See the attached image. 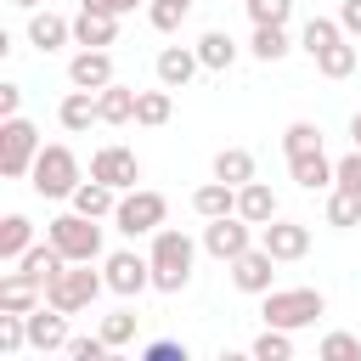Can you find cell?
<instances>
[{"label":"cell","mask_w":361,"mask_h":361,"mask_svg":"<svg viewBox=\"0 0 361 361\" xmlns=\"http://www.w3.org/2000/svg\"><path fill=\"white\" fill-rule=\"evenodd\" d=\"M248 51L259 56V62H282L293 45H288V34L282 28H254V39H248Z\"/></svg>","instance_id":"35"},{"label":"cell","mask_w":361,"mask_h":361,"mask_svg":"<svg viewBox=\"0 0 361 361\" xmlns=\"http://www.w3.org/2000/svg\"><path fill=\"white\" fill-rule=\"evenodd\" d=\"M169 113H175V96L169 90H141L135 96V124L158 130V124H169Z\"/></svg>","instance_id":"29"},{"label":"cell","mask_w":361,"mask_h":361,"mask_svg":"<svg viewBox=\"0 0 361 361\" xmlns=\"http://www.w3.org/2000/svg\"><path fill=\"white\" fill-rule=\"evenodd\" d=\"M11 6H17V11H39V0H11Z\"/></svg>","instance_id":"48"},{"label":"cell","mask_w":361,"mask_h":361,"mask_svg":"<svg viewBox=\"0 0 361 361\" xmlns=\"http://www.w3.org/2000/svg\"><path fill=\"white\" fill-rule=\"evenodd\" d=\"M28 344V316H11V310H0V350L6 355H17Z\"/></svg>","instance_id":"40"},{"label":"cell","mask_w":361,"mask_h":361,"mask_svg":"<svg viewBox=\"0 0 361 361\" xmlns=\"http://www.w3.org/2000/svg\"><path fill=\"white\" fill-rule=\"evenodd\" d=\"M214 180H226V186L243 192V186L254 180V152H248V147H220V152H214Z\"/></svg>","instance_id":"23"},{"label":"cell","mask_w":361,"mask_h":361,"mask_svg":"<svg viewBox=\"0 0 361 361\" xmlns=\"http://www.w3.org/2000/svg\"><path fill=\"white\" fill-rule=\"evenodd\" d=\"M327 226H361V197L344 192V186H333V197H327Z\"/></svg>","instance_id":"37"},{"label":"cell","mask_w":361,"mask_h":361,"mask_svg":"<svg viewBox=\"0 0 361 361\" xmlns=\"http://www.w3.org/2000/svg\"><path fill=\"white\" fill-rule=\"evenodd\" d=\"M338 28L344 34H361V0H344L338 6Z\"/></svg>","instance_id":"44"},{"label":"cell","mask_w":361,"mask_h":361,"mask_svg":"<svg viewBox=\"0 0 361 361\" xmlns=\"http://www.w3.org/2000/svg\"><path fill=\"white\" fill-rule=\"evenodd\" d=\"M192 51H197V62H203V68H214V73H226V68L237 62V39H231L226 28H209Z\"/></svg>","instance_id":"25"},{"label":"cell","mask_w":361,"mask_h":361,"mask_svg":"<svg viewBox=\"0 0 361 361\" xmlns=\"http://www.w3.org/2000/svg\"><path fill=\"white\" fill-rule=\"evenodd\" d=\"M333 186H344V192H355V197H361V147H350V152L338 158V175H333Z\"/></svg>","instance_id":"41"},{"label":"cell","mask_w":361,"mask_h":361,"mask_svg":"<svg viewBox=\"0 0 361 361\" xmlns=\"http://www.w3.org/2000/svg\"><path fill=\"white\" fill-rule=\"evenodd\" d=\"M259 248L282 265V259H305L310 254V226H299V220H271V226H259Z\"/></svg>","instance_id":"11"},{"label":"cell","mask_w":361,"mask_h":361,"mask_svg":"<svg viewBox=\"0 0 361 361\" xmlns=\"http://www.w3.org/2000/svg\"><path fill=\"white\" fill-rule=\"evenodd\" d=\"M338 39H344V28H338L333 17H310V23H305V34H299V45H305L310 56H322V51H327V45H338Z\"/></svg>","instance_id":"30"},{"label":"cell","mask_w":361,"mask_h":361,"mask_svg":"<svg viewBox=\"0 0 361 361\" xmlns=\"http://www.w3.org/2000/svg\"><path fill=\"white\" fill-rule=\"evenodd\" d=\"M56 118H62V130H73V135H85L90 124H102L96 90H68V96H62V107H56Z\"/></svg>","instance_id":"20"},{"label":"cell","mask_w":361,"mask_h":361,"mask_svg":"<svg viewBox=\"0 0 361 361\" xmlns=\"http://www.w3.org/2000/svg\"><path fill=\"white\" fill-rule=\"evenodd\" d=\"M85 11H113V17H124V11H135L141 0H79Z\"/></svg>","instance_id":"45"},{"label":"cell","mask_w":361,"mask_h":361,"mask_svg":"<svg viewBox=\"0 0 361 361\" xmlns=\"http://www.w3.org/2000/svg\"><path fill=\"white\" fill-rule=\"evenodd\" d=\"M243 6H248L254 28H282V23H288V11H293V0H243Z\"/></svg>","instance_id":"39"},{"label":"cell","mask_w":361,"mask_h":361,"mask_svg":"<svg viewBox=\"0 0 361 361\" xmlns=\"http://www.w3.org/2000/svg\"><path fill=\"white\" fill-rule=\"evenodd\" d=\"M28 180H34V192H39V197H73L85 175H79V158H73V147L51 141V147H39V158H34Z\"/></svg>","instance_id":"3"},{"label":"cell","mask_w":361,"mask_h":361,"mask_svg":"<svg viewBox=\"0 0 361 361\" xmlns=\"http://www.w3.org/2000/svg\"><path fill=\"white\" fill-rule=\"evenodd\" d=\"M102 276H107V288H113L118 299H135L141 288H152V259H141V254H130V248H118V254H107V265H102Z\"/></svg>","instance_id":"10"},{"label":"cell","mask_w":361,"mask_h":361,"mask_svg":"<svg viewBox=\"0 0 361 361\" xmlns=\"http://www.w3.org/2000/svg\"><path fill=\"white\" fill-rule=\"evenodd\" d=\"M141 361H192V355H186L180 338H152V344L141 350Z\"/></svg>","instance_id":"42"},{"label":"cell","mask_w":361,"mask_h":361,"mask_svg":"<svg viewBox=\"0 0 361 361\" xmlns=\"http://www.w3.org/2000/svg\"><path fill=\"white\" fill-rule=\"evenodd\" d=\"M322 310H327L322 288H271V293H265V305H259L265 327H282V333H299V327H310Z\"/></svg>","instance_id":"2"},{"label":"cell","mask_w":361,"mask_h":361,"mask_svg":"<svg viewBox=\"0 0 361 361\" xmlns=\"http://www.w3.org/2000/svg\"><path fill=\"white\" fill-rule=\"evenodd\" d=\"M34 158H39V130L28 118H6L0 124V175L6 180H23L34 169Z\"/></svg>","instance_id":"7"},{"label":"cell","mask_w":361,"mask_h":361,"mask_svg":"<svg viewBox=\"0 0 361 361\" xmlns=\"http://www.w3.org/2000/svg\"><path fill=\"white\" fill-rule=\"evenodd\" d=\"M186 6H197V0H186Z\"/></svg>","instance_id":"49"},{"label":"cell","mask_w":361,"mask_h":361,"mask_svg":"<svg viewBox=\"0 0 361 361\" xmlns=\"http://www.w3.org/2000/svg\"><path fill=\"white\" fill-rule=\"evenodd\" d=\"M23 118V85H0V124Z\"/></svg>","instance_id":"43"},{"label":"cell","mask_w":361,"mask_h":361,"mask_svg":"<svg viewBox=\"0 0 361 361\" xmlns=\"http://www.w3.org/2000/svg\"><path fill=\"white\" fill-rule=\"evenodd\" d=\"M254 361H293V333L265 327V333L254 338Z\"/></svg>","instance_id":"33"},{"label":"cell","mask_w":361,"mask_h":361,"mask_svg":"<svg viewBox=\"0 0 361 361\" xmlns=\"http://www.w3.org/2000/svg\"><path fill=\"white\" fill-rule=\"evenodd\" d=\"M34 248V226H28V214H6L0 220V259H23Z\"/></svg>","instance_id":"28"},{"label":"cell","mask_w":361,"mask_h":361,"mask_svg":"<svg viewBox=\"0 0 361 361\" xmlns=\"http://www.w3.org/2000/svg\"><path fill=\"white\" fill-rule=\"evenodd\" d=\"M45 237L62 248L68 265H96V259H102V226L85 220V214H56V220H45Z\"/></svg>","instance_id":"4"},{"label":"cell","mask_w":361,"mask_h":361,"mask_svg":"<svg viewBox=\"0 0 361 361\" xmlns=\"http://www.w3.org/2000/svg\"><path fill=\"white\" fill-rule=\"evenodd\" d=\"M203 248L220 259V265H231V259H243L248 248H254V226L243 220V214H226V220H209L203 226Z\"/></svg>","instance_id":"9"},{"label":"cell","mask_w":361,"mask_h":361,"mask_svg":"<svg viewBox=\"0 0 361 361\" xmlns=\"http://www.w3.org/2000/svg\"><path fill=\"white\" fill-rule=\"evenodd\" d=\"M350 141H355V147H361V113H355V118H350Z\"/></svg>","instance_id":"47"},{"label":"cell","mask_w":361,"mask_h":361,"mask_svg":"<svg viewBox=\"0 0 361 361\" xmlns=\"http://www.w3.org/2000/svg\"><path fill=\"white\" fill-rule=\"evenodd\" d=\"M316 361H361V338H355V333H344V327H333V333L322 338Z\"/></svg>","instance_id":"34"},{"label":"cell","mask_w":361,"mask_h":361,"mask_svg":"<svg viewBox=\"0 0 361 361\" xmlns=\"http://www.w3.org/2000/svg\"><path fill=\"white\" fill-rule=\"evenodd\" d=\"M164 214H169L164 192H152V186H135V192H124V197H118V209H113V226H118L124 237H152V231H164Z\"/></svg>","instance_id":"6"},{"label":"cell","mask_w":361,"mask_h":361,"mask_svg":"<svg viewBox=\"0 0 361 361\" xmlns=\"http://www.w3.org/2000/svg\"><path fill=\"white\" fill-rule=\"evenodd\" d=\"M68 203H73V214L102 220V214H113V209H118V192H113V186H102V180H79V192H73Z\"/></svg>","instance_id":"24"},{"label":"cell","mask_w":361,"mask_h":361,"mask_svg":"<svg viewBox=\"0 0 361 361\" xmlns=\"http://www.w3.org/2000/svg\"><path fill=\"white\" fill-rule=\"evenodd\" d=\"M186 11H192L186 0H152V6H147V23H152L158 34H175V28L186 23Z\"/></svg>","instance_id":"38"},{"label":"cell","mask_w":361,"mask_h":361,"mask_svg":"<svg viewBox=\"0 0 361 361\" xmlns=\"http://www.w3.org/2000/svg\"><path fill=\"white\" fill-rule=\"evenodd\" d=\"M316 68H322L327 79H350V73H355V45H350V39H338V45H327V51L316 56Z\"/></svg>","instance_id":"31"},{"label":"cell","mask_w":361,"mask_h":361,"mask_svg":"<svg viewBox=\"0 0 361 361\" xmlns=\"http://www.w3.org/2000/svg\"><path fill=\"white\" fill-rule=\"evenodd\" d=\"M135 322H141L135 310H113V316H102V327H96V333H102L113 350H124V344L135 338Z\"/></svg>","instance_id":"36"},{"label":"cell","mask_w":361,"mask_h":361,"mask_svg":"<svg viewBox=\"0 0 361 361\" xmlns=\"http://www.w3.org/2000/svg\"><path fill=\"white\" fill-rule=\"evenodd\" d=\"M45 305V288L28 276V271H11V276H0V310H11V316H28V310H39Z\"/></svg>","instance_id":"16"},{"label":"cell","mask_w":361,"mask_h":361,"mask_svg":"<svg viewBox=\"0 0 361 361\" xmlns=\"http://www.w3.org/2000/svg\"><path fill=\"white\" fill-rule=\"evenodd\" d=\"M73 39V23L68 17H56V11H34L28 17V45L34 51H62Z\"/></svg>","instance_id":"19"},{"label":"cell","mask_w":361,"mask_h":361,"mask_svg":"<svg viewBox=\"0 0 361 361\" xmlns=\"http://www.w3.org/2000/svg\"><path fill=\"white\" fill-rule=\"evenodd\" d=\"M197 68H203V62H197L192 45H164V51H158V85H164V90H186Z\"/></svg>","instance_id":"15"},{"label":"cell","mask_w":361,"mask_h":361,"mask_svg":"<svg viewBox=\"0 0 361 361\" xmlns=\"http://www.w3.org/2000/svg\"><path fill=\"white\" fill-rule=\"evenodd\" d=\"M102 288H107V276H96L90 265H62V271L51 276V288H45V305L62 310V316H79V310L96 305Z\"/></svg>","instance_id":"5"},{"label":"cell","mask_w":361,"mask_h":361,"mask_svg":"<svg viewBox=\"0 0 361 361\" xmlns=\"http://www.w3.org/2000/svg\"><path fill=\"white\" fill-rule=\"evenodd\" d=\"M68 316L62 310H51V305H39V310H28V344L34 350H68Z\"/></svg>","instance_id":"17"},{"label":"cell","mask_w":361,"mask_h":361,"mask_svg":"<svg viewBox=\"0 0 361 361\" xmlns=\"http://www.w3.org/2000/svg\"><path fill=\"white\" fill-rule=\"evenodd\" d=\"M192 209H197L203 220H226V214H237V186H226V180H203V186L192 192Z\"/></svg>","instance_id":"21"},{"label":"cell","mask_w":361,"mask_h":361,"mask_svg":"<svg viewBox=\"0 0 361 361\" xmlns=\"http://www.w3.org/2000/svg\"><path fill=\"white\" fill-rule=\"evenodd\" d=\"M135 96L141 90H130V85H107V90H96V107H102V124H130L135 118Z\"/></svg>","instance_id":"26"},{"label":"cell","mask_w":361,"mask_h":361,"mask_svg":"<svg viewBox=\"0 0 361 361\" xmlns=\"http://www.w3.org/2000/svg\"><path fill=\"white\" fill-rule=\"evenodd\" d=\"M288 175L305 186V192H322V186H333V175H338V164L316 147V152H299V158H288Z\"/></svg>","instance_id":"18"},{"label":"cell","mask_w":361,"mask_h":361,"mask_svg":"<svg viewBox=\"0 0 361 361\" xmlns=\"http://www.w3.org/2000/svg\"><path fill=\"white\" fill-rule=\"evenodd\" d=\"M237 214H243L248 226H271V220H276V192H271L265 180H248V186L237 192Z\"/></svg>","instance_id":"22"},{"label":"cell","mask_w":361,"mask_h":361,"mask_svg":"<svg viewBox=\"0 0 361 361\" xmlns=\"http://www.w3.org/2000/svg\"><path fill=\"white\" fill-rule=\"evenodd\" d=\"M231 282H237V293H259V299H265V293L276 288V259L254 243L243 259H231Z\"/></svg>","instance_id":"12"},{"label":"cell","mask_w":361,"mask_h":361,"mask_svg":"<svg viewBox=\"0 0 361 361\" xmlns=\"http://www.w3.org/2000/svg\"><path fill=\"white\" fill-rule=\"evenodd\" d=\"M152 288L158 293H180L186 282H192V259H197V248H192V237L186 231H175V226H164V231H152Z\"/></svg>","instance_id":"1"},{"label":"cell","mask_w":361,"mask_h":361,"mask_svg":"<svg viewBox=\"0 0 361 361\" xmlns=\"http://www.w3.org/2000/svg\"><path fill=\"white\" fill-rule=\"evenodd\" d=\"M316 147H322V130H316L310 118H293V124L282 130V152H288V158H299V152H316Z\"/></svg>","instance_id":"32"},{"label":"cell","mask_w":361,"mask_h":361,"mask_svg":"<svg viewBox=\"0 0 361 361\" xmlns=\"http://www.w3.org/2000/svg\"><path fill=\"white\" fill-rule=\"evenodd\" d=\"M90 180H102V186H113V192H135V180H141V158L130 152V147H96L90 152Z\"/></svg>","instance_id":"8"},{"label":"cell","mask_w":361,"mask_h":361,"mask_svg":"<svg viewBox=\"0 0 361 361\" xmlns=\"http://www.w3.org/2000/svg\"><path fill=\"white\" fill-rule=\"evenodd\" d=\"M68 85L73 90H107L113 85V56L107 51H79L68 62Z\"/></svg>","instance_id":"14"},{"label":"cell","mask_w":361,"mask_h":361,"mask_svg":"<svg viewBox=\"0 0 361 361\" xmlns=\"http://www.w3.org/2000/svg\"><path fill=\"white\" fill-rule=\"evenodd\" d=\"M113 39H118V17H113V11H85V6H79V17H73V45L107 51Z\"/></svg>","instance_id":"13"},{"label":"cell","mask_w":361,"mask_h":361,"mask_svg":"<svg viewBox=\"0 0 361 361\" xmlns=\"http://www.w3.org/2000/svg\"><path fill=\"white\" fill-rule=\"evenodd\" d=\"M17 265H23V271H28V276H34L39 288H51V276H56V271H62L68 259H62V248H56V243L45 237V243H34V248H28V254H23Z\"/></svg>","instance_id":"27"},{"label":"cell","mask_w":361,"mask_h":361,"mask_svg":"<svg viewBox=\"0 0 361 361\" xmlns=\"http://www.w3.org/2000/svg\"><path fill=\"white\" fill-rule=\"evenodd\" d=\"M214 361H254V350H220Z\"/></svg>","instance_id":"46"}]
</instances>
